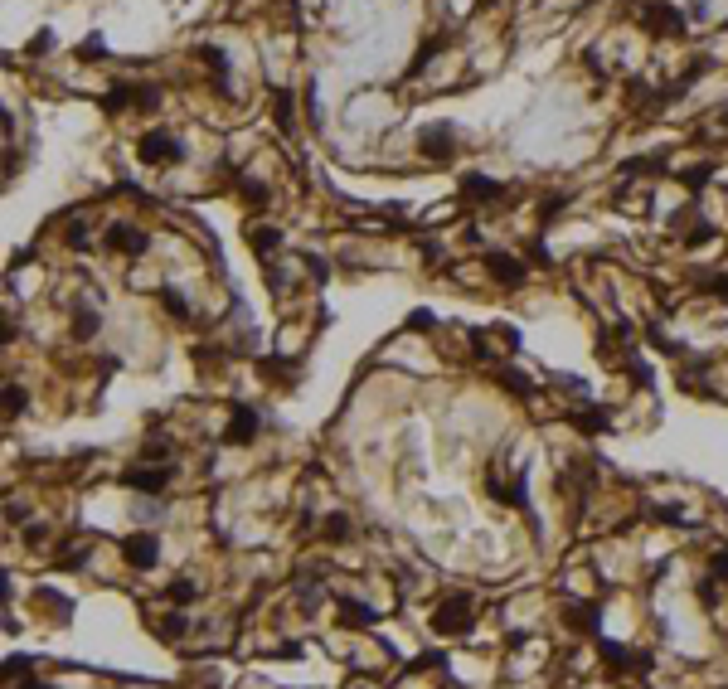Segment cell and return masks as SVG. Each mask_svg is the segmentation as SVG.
Listing matches in <instances>:
<instances>
[{"label":"cell","instance_id":"6da1fadb","mask_svg":"<svg viewBox=\"0 0 728 689\" xmlns=\"http://www.w3.org/2000/svg\"><path fill=\"white\" fill-rule=\"evenodd\" d=\"M127 553H132L136 563H156V544H151L146 534H141V544H132V549H127Z\"/></svg>","mask_w":728,"mask_h":689}]
</instances>
